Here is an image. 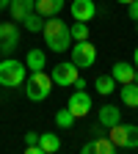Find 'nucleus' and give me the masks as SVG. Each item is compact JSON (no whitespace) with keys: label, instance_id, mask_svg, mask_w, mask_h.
<instances>
[{"label":"nucleus","instance_id":"1","mask_svg":"<svg viewBox=\"0 0 138 154\" xmlns=\"http://www.w3.org/2000/svg\"><path fill=\"white\" fill-rule=\"evenodd\" d=\"M44 42L53 52H66L72 47V33H69L64 19H58V17L44 19Z\"/></svg>","mask_w":138,"mask_h":154},{"label":"nucleus","instance_id":"2","mask_svg":"<svg viewBox=\"0 0 138 154\" xmlns=\"http://www.w3.org/2000/svg\"><path fill=\"white\" fill-rule=\"evenodd\" d=\"M53 94V77L42 69V72H28L25 77V96L30 102H44Z\"/></svg>","mask_w":138,"mask_h":154},{"label":"nucleus","instance_id":"3","mask_svg":"<svg viewBox=\"0 0 138 154\" xmlns=\"http://www.w3.org/2000/svg\"><path fill=\"white\" fill-rule=\"evenodd\" d=\"M25 77H28V66L22 61H14V58L0 61V85H3V88L25 85Z\"/></svg>","mask_w":138,"mask_h":154},{"label":"nucleus","instance_id":"4","mask_svg":"<svg viewBox=\"0 0 138 154\" xmlns=\"http://www.w3.org/2000/svg\"><path fill=\"white\" fill-rule=\"evenodd\" d=\"M69 50H72V63H75L77 69H88V66H94V61H97V47L88 42V38H83V42H77V44H72Z\"/></svg>","mask_w":138,"mask_h":154},{"label":"nucleus","instance_id":"5","mask_svg":"<svg viewBox=\"0 0 138 154\" xmlns=\"http://www.w3.org/2000/svg\"><path fill=\"white\" fill-rule=\"evenodd\" d=\"M19 47V28L14 22H0V52L11 55Z\"/></svg>","mask_w":138,"mask_h":154},{"label":"nucleus","instance_id":"6","mask_svg":"<svg viewBox=\"0 0 138 154\" xmlns=\"http://www.w3.org/2000/svg\"><path fill=\"white\" fill-rule=\"evenodd\" d=\"M50 77H53V85L66 88V85H72V83L77 80V66H75L72 61H69V63H58V66H53Z\"/></svg>","mask_w":138,"mask_h":154},{"label":"nucleus","instance_id":"7","mask_svg":"<svg viewBox=\"0 0 138 154\" xmlns=\"http://www.w3.org/2000/svg\"><path fill=\"white\" fill-rule=\"evenodd\" d=\"M66 107L72 110L75 119L88 116V113H91V96H88V91H75V94L69 96V105H66Z\"/></svg>","mask_w":138,"mask_h":154},{"label":"nucleus","instance_id":"8","mask_svg":"<svg viewBox=\"0 0 138 154\" xmlns=\"http://www.w3.org/2000/svg\"><path fill=\"white\" fill-rule=\"evenodd\" d=\"M69 11L77 22H91L94 14H97V6H94V0H72Z\"/></svg>","mask_w":138,"mask_h":154},{"label":"nucleus","instance_id":"9","mask_svg":"<svg viewBox=\"0 0 138 154\" xmlns=\"http://www.w3.org/2000/svg\"><path fill=\"white\" fill-rule=\"evenodd\" d=\"M64 6H66V0H36V8L33 11H39L47 19V17H58Z\"/></svg>","mask_w":138,"mask_h":154},{"label":"nucleus","instance_id":"10","mask_svg":"<svg viewBox=\"0 0 138 154\" xmlns=\"http://www.w3.org/2000/svg\"><path fill=\"white\" fill-rule=\"evenodd\" d=\"M33 8H36V0H11L8 3V11H11V17L17 19V22H22Z\"/></svg>","mask_w":138,"mask_h":154},{"label":"nucleus","instance_id":"11","mask_svg":"<svg viewBox=\"0 0 138 154\" xmlns=\"http://www.w3.org/2000/svg\"><path fill=\"white\" fill-rule=\"evenodd\" d=\"M25 66H28V72H42V69L47 66V55H44V50H39V47L28 50V55H25Z\"/></svg>","mask_w":138,"mask_h":154},{"label":"nucleus","instance_id":"12","mask_svg":"<svg viewBox=\"0 0 138 154\" xmlns=\"http://www.w3.org/2000/svg\"><path fill=\"white\" fill-rule=\"evenodd\" d=\"M111 77L116 83H133V77H135V69H133V63H124V61H119V63H113V69H111Z\"/></svg>","mask_w":138,"mask_h":154},{"label":"nucleus","instance_id":"13","mask_svg":"<svg viewBox=\"0 0 138 154\" xmlns=\"http://www.w3.org/2000/svg\"><path fill=\"white\" fill-rule=\"evenodd\" d=\"M122 121V113H119V107L116 105H105V107H100V124L102 127H113V124H119Z\"/></svg>","mask_w":138,"mask_h":154},{"label":"nucleus","instance_id":"14","mask_svg":"<svg viewBox=\"0 0 138 154\" xmlns=\"http://www.w3.org/2000/svg\"><path fill=\"white\" fill-rule=\"evenodd\" d=\"M119 96L127 107H138V83H124L119 88Z\"/></svg>","mask_w":138,"mask_h":154},{"label":"nucleus","instance_id":"15","mask_svg":"<svg viewBox=\"0 0 138 154\" xmlns=\"http://www.w3.org/2000/svg\"><path fill=\"white\" fill-rule=\"evenodd\" d=\"M116 85H119V83H116L111 74H100V77L94 80V91H97V94H102V96H111V94L116 91Z\"/></svg>","mask_w":138,"mask_h":154},{"label":"nucleus","instance_id":"16","mask_svg":"<svg viewBox=\"0 0 138 154\" xmlns=\"http://www.w3.org/2000/svg\"><path fill=\"white\" fill-rule=\"evenodd\" d=\"M39 146H42L44 154H55L58 149H61V138L53 132H44V135H39Z\"/></svg>","mask_w":138,"mask_h":154},{"label":"nucleus","instance_id":"17","mask_svg":"<svg viewBox=\"0 0 138 154\" xmlns=\"http://www.w3.org/2000/svg\"><path fill=\"white\" fill-rule=\"evenodd\" d=\"M22 25H25V30H30V33H39V30H44V17L39 14V11H30V14L22 19Z\"/></svg>","mask_w":138,"mask_h":154},{"label":"nucleus","instance_id":"18","mask_svg":"<svg viewBox=\"0 0 138 154\" xmlns=\"http://www.w3.org/2000/svg\"><path fill=\"white\" fill-rule=\"evenodd\" d=\"M116 146L108 135H100V138H94V154H113Z\"/></svg>","mask_w":138,"mask_h":154},{"label":"nucleus","instance_id":"19","mask_svg":"<svg viewBox=\"0 0 138 154\" xmlns=\"http://www.w3.org/2000/svg\"><path fill=\"white\" fill-rule=\"evenodd\" d=\"M55 124L61 127V129H69V127L75 124V116H72V110H69V107L58 110V113H55Z\"/></svg>","mask_w":138,"mask_h":154},{"label":"nucleus","instance_id":"20","mask_svg":"<svg viewBox=\"0 0 138 154\" xmlns=\"http://www.w3.org/2000/svg\"><path fill=\"white\" fill-rule=\"evenodd\" d=\"M72 33V42H83V38H88V22H77L75 19V25L69 28Z\"/></svg>","mask_w":138,"mask_h":154},{"label":"nucleus","instance_id":"21","mask_svg":"<svg viewBox=\"0 0 138 154\" xmlns=\"http://www.w3.org/2000/svg\"><path fill=\"white\" fill-rule=\"evenodd\" d=\"M122 149H138V127L135 124H127V132H124V146Z\"/></svg>","mask_w":138,"mask_h":154},{"label":"nucleus","instance_id":"22","mask_svg":"<svg viewBox=\"0 0 138 154\" xmlns=\"http://www.w3.org/2000/svg\"><path fill=\"white\" fill-rule=\"evenodd\" d=\"M127 14H130V19H135V22H138V0H133V3L127 6Z\"/></svg>","mask_w":138,"mask_h":154},{"label":"nucleus","instance_id":"23","mask_svg":"<svg viewBox=\"0 0 138 154\" xmlns=\"http://www.w3.org/2000/svg\"><path fill=\"white\" fill-rule=\"evenodd\" d=\"M80 151H83V154H94V140L83 143V146H80Z\"/></svg>","mask_w":138,"mask_h":154},{"label":"nucleus","instance_id":"24","mask_svg":"<svg viewBox=\"0 0 138 154\" xmlns=\"http://www.w3.org/2000/svg\"><path fill=\"white\" fill-rule=\"evenodd\" d=\"M25 143H39V132H28L25 135Z\"/></svg>","mask_w":138,"mask_h":154},{"label":"nucleus","instance_id":"25","mask_svg":"<svg viewBox=\"0 0 138 154\" xmlns=\"http://www.w3.org/2000/svg\"><path fill=\"white\" fill-rule=\"evenodd\" d=\"M72 85H75V88H77V91H83V88H86V80H80V77H77V80H75V83H72Z\"/></svg>","mask_w":138,"mask_h":154},{"label":"nucleus","instance_id":"26","mask_svg":"<svg viewBox=\"0 0 138 154\" xmlns=\"http://www.w3.org/2000/svg\"><path fill=\"white\" fill-rule=\"evenodd\" d=\"M133 63H135V69H138V47H135V52H133Z\"/></svg>","mask_w":138,"mask_h":154},{"label":"nucleus","instance_id":"27","mask_svg":"<svg viewBox=\"0 0 138 154\" xmlns=\"http://www.w3.org/2000/svg\"><path fill=\"white\" fill-rule=\"evenodd\" d=\"M8 3H11V0H0V11H3V8H8Z\"/></svg>","mask_w":138,"mask_h":154},{"label":"nucleus","instance_id":"28","mask_svg":"<svg viewBox=\"0 0 138 154\" xmlns=\"http://www.w3.org/2000/svg\"><path fill=\"white\" fill-rule=\"evenodd\" d=\"M116 3H127V6H130V3H133V0H116Z\"/></svg>","mask_w":138,"mask_h":154},{"label":"nucleus","instance_id":"29","mask_svg":"<svg viewBox=\"0 0 138 154\" xmlns=\"http://www.w3.org/2000/svg\"><path fill=\"white\" fill-rule=\"evenodd\" d=\"M133 83H138V69H135V77H133Z\"/></svg>","mask_w":138,"mask_h":154},{"label":"nucleus","instance_id":"30","mask_svg":"<svg viewBox=\"0 0 138 154\" xmlns=\"http://www.w3.org/2000/svg\"><path fill=\"white\" fill-rule=\"evenodd\" d=\"M135 33H138V25H135Z\"/></svg>","mask_w":138,"mask_h":154}]
</instances>
